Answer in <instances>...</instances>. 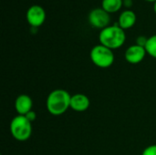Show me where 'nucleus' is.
Segmentation results:
<instances>
[{"label":"nucleus","mask_w":156,"mask_h":155,"mask_svg":"<svg viewBox=\"0 0 156 155\" xmlns=\"http://www.w3.org/2000/svg\"><path fill=\"white\" fill-rule=\"evenodd\" d=\"M90 60L92 63L101 69H108L114 63V53L112 49L99 44L94 46L90 53Z\"/></svg>","instance_id":"nucleus-4"},{"label":"nucleus","mask_w":156,"mask_h":155,"mask_svg":"<svg viewBox=\"0 0 156 155\" xmlns=\"http://www.w3.org/2000/svg\"><path fill=\"white\" fill-rule=\"evenodd\" d=\"M26 117H27V119L29 121V122H33L35 120H36V118H37V113H36V111H30L27 115H25Z\"/></svg>","instance_id":"nucleus-15"},{"label":"nucleus","mask_w":156,"mask_h":155,"mask_svg":"<svg viewBox=\"0 0 156 155\" xmlns=\"http://www.w3.org/2000/svg\"><path fill=\"white\" fill-rule=\"evenodd\" d=\"M126 40L125 30L119 26L118 24L109 26L101 30L99 34L100 44L111 48L118 49L122 48Z\"/></svg>","instance_id":"nucleus-2"},{"label":"nucleus","mask_w":156,"mask_h":155,"mask_svg":"<svg viewBox=\"0 0 156 155\" xmlns=\"http://www.w3.org/2000/svg\"><path fill=\"white\" fill-rule=\"evenodd\" d=\"M26 18L31 27L37 28L42 26L46 20V11L39 5H33L27 9Z\"/></svg>","instance_id":"nucleus-6"},{"label":"nucleus","mask_w":156,"mask_h":155,"mask_svg":"<svg viewBox=\"0 0 156 155\" xmlns=\"http://www.w3.org/2000/svg\"><path fill=\"white\" fill-rule=\"evenodd\" d=\"M145 1H147V2H154V3L156 0H145Z\"/></svg>","instance_id":"nucleus-18"},{"label":"nucleus","mask_w":156,"mask_h":155,"mask_svg":"<svg viewBox=\"0 0 156 155\" xmlns=\"http://www.w3.org/2000/svg\"><path fill=\"white\" fill-rule=\"evenodd\" d=\"M71 95L63 89L52 90L47 97L46 107L53 116H60L70 108Z\"/></svg>","instance_id":"nucleus-1"},{"label":"nucleus","mask_w":156,"mask_h":155,"mask_svg":"<svg viewBox=\"0 0 156 155\" xmlns=\"http://www.w3.org/2000/svg\"><path fill=\"white\" fill-rule=\"evenodd\" d=\"M122 5L123 0H102L101 2V8L110 15L118 12Z\"/></svg>","instance_id":"nucleus-11"},{"label":"nucleus","mask_w":156,"mask_h":155,"mask_svg":"<svg viewBox=\"0 0 156 155\" xmlns=\"http://www.w3.org/2000/svg\"><path fill=\"white\" fill-rule=\"evenodd\" d=\"M123 5L127 8L133 5V0H123Z\"/></svg>","instance_id":"nucleus-16"},{"label":"nucleus","mask_w":156,"mask_h":155,"mask_svg":"<svg viewBox=\"0 0 156 155\" xmlns=\"http://www.w3.org/2000/svg\"><path fill=\"white\" fill-rule=\"evenodd\" d=\"M33 108V100L27 94H20L15 100V109L17 115H27Z\"/></svg>","instance_id":"nucleus-8"},{"label":"nucleus","mask_w":156,"mask_h":155,"mask_svg":"<svg viewBox=\"0 0 156 155\" xmlns=\"http://www.w3.org/2000/svg\"><path fill=\"white\" fill-rule=\"evenodd\" d=\"M136 14L130 9L124 10L121 13L119 19H118V25L120 27H122L123 30L132 28L135 23H136Z\"/></svg>","instance_id":"nucleus-10"},{"label":"nucleus","mask_w":156,"mask_h":155,"mask_svg":"<svg viewBox=\"0 0 156 155\" xmlns=\"http://www.w3.org/2000/svg\"><path fill=\"white\" fill-rule=\"evenodd\" d=\"M90 105V100L85 94L82 93H76L71 95L70 100V109L77 112H83L86 111Z\"/></svg>","instance_id":"nucleus-9"},{"label":"nucleus","mask_w":156,"mask_h":155,"mask_svg":"<svg viewBox=\"0 0 156 155\" xmlns=\"http://www.w3.org/2000/svg\"><path fill=\"white\" fill-rule=\"evenodd\" d=\"M146 54L147 52L145 50V48L134 44L133 46H130L126 49L124 53V58L128 63L135 65L141 63L144 59Z\"/></svg>","instance_id":"nucleus-7"},{"label":"nucleus","mask_w":156,"mask_h":155,"mask_svg":"<svg viewBox=\"0 0 156 155\" xmlns=\"http://www.w3.org/2000/svg\"><path fill=\"white\" fill-rule=\"evenodd\" d=\"M26 116L16 115L10 122V132L13 138L18 142L27 141L32 134V125Z\"/></svg>","instance_id":"nucleus-3"},{"label":"nucleus","mask_w":156,"mask_h":155,"mask_svg":"<svg viewBox=\"0 0 156 155\" xmlns=\"http://www.w3.org/2000/svg\"><path fill=\"white\" fill-rule=\"evenodd\" d=\"M142 155H156V144H153L146 147L144 150Z\"/></svg>","instance_id":"nucleus-13"},{"label":"nucleus","mask_w":156,"mask_h":155,"mask_svg":"<svg viewBox=\"0 0 156 155\" xmlns=\"http://www.w3.org/2000/svg\"><path fill=\"white\" fill-rule=\"evenodd\" d=\"M154 11L155 12V14H156V1L154 3Z\"/></svg>","instance_id":"nucleus-17"},{"label":"nucleus","mask_w":156,"mask_h":155,"mask_svg":"<svg viewBox=\"0 0 156 155\" xmlns=\"http://www.w3.org/2000/svg\"><path fill=\"white\" fill-rule=\"evenodd\" d=\"M147 40H148V37H144V36H139V37L136 38V45H139V46H141V47L145 48L146 43H147Z\"/></svg>","instance_id":"nucleus-14"},{"label":"nucleus","mask_w":156,"mask_h":155,"mask_svg":"<svg viewBox=\"0 0 156 155\" xmlns=\"http://www.w3.org/2000/svg\"><path fill=\"white\" fill-rule=\"evenodd\" d=\"M145 50L149 56L156 59V35L151 36L148 37L146 46H145Z\"/></svg>","instance_id":"nucleus-12"},{"label":"nucleus","mask_w":156,"mask_h":155,"mask_svg":"<svg viewBox=\"0 0 156 155\" xmlns=\"http://www.w3.org/2000/svg\"><path fill=\"white\" fill-rule=\"evenodd\" d=\"M88 21L92 27L101 30L110 26L111 16L101 7L94 8L90 12L88 16Z\"/></svg>","instance_id":"nucleus-5"}]
</instances>
